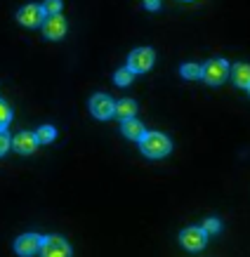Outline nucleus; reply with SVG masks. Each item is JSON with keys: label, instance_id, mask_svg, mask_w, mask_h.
<instances>
[{"label": "nucleus", "instance_id": "nucleus-1", "mask_svg": "<svg viewBox=\"0 0 250 257\" xmlns=\"http://www.w3.org/2000/svg\"><path fill=\"white\" fill-rule=\"evenodd\" d=\"M140 147H142V154L149 158H163L170 154V140L161 133H144L140 140Z\"/></svg>", "mask_w": 250, "mask_h": 257}, {"label": "nucleus", "instance_id": "nucleus-2", "mask_svg": "<svg viewBox=\"0 0 250 257\" xmlns=\"http://www.w3.org/2000/svg\"><path fill=\"white\" fill-rule=\"evenodd\" d=\"M229 76V64L224 59H210V62L201 66V78L208 85H222Z\"/></svg>", "mask_w": 250, "mask_h": 257}, {"label": "nucleus", "instance_id": "nucleus-3", "mask_svg": "<svg viewBox=\"0 0 250 257\" xmlns=\"http://www.w3.org/2000/svg\"><path fill=\"white\" fill-rule=\"evenodd\" d=\"M154 62H156V55H154L151 47H137L128 57V69L133 73H147L154 66Z\"/></svg>", "mask_w": 250, "mask_h": 257}, {"label": "nucleus", "instance_id": "nucleus-4", "mask_svg": "<svg viewBox=\"0 0 250 257\" xmlns=\"http://www.w3.org/2000/svg\"><path fill=\"white\" fill-rule=\"evenodd\" d=\"M45 12H43V5H36V3H29V5H24L19 12H17V22L26 26V29H38L43 26L45 22Z\"/></svg>", "mask_w": 250, "mask_h": 257}, {"label": "nucleus", "instance_id": "nucleus-5", "mask_svg": "<svg viewBox=\"0 0 250 257\" xmlns=\"http://www.w3.org/2000/svg\"><path fill=\"white\" fill-rule=\"evenodd\" d=\"M40 255L45 257H69L71 255V245L64 241L62 236H45L40 241Z\"/></svg>", "mask_w": 250, "mask_h": 257}, {"label": "nucleus", "instance_id": "nucleus-6", "mask_svg": "<svg viewBox=\"0 0 250 257\" xmlns=\"http://www.w3.org/2000/svg\"><path fill=\"white\" fill-rule=\"evenodd\" d=\"M205 238H208V234H205L203 229H198V226H189V229H184V231L180 234L182 245H184L189 252L203 250L205 248Z\"/></svg>", "mask_w": 250, "mask_h": 257}, {"label": "nucleus", "instance_id": "nucleus-7", "mask_svg": "<svg viewBox=\"0 0 250 257\" xmlns=\"http://www.w3.org/2000/svg\"><path fill=\"white\" fill-rule=\"evenodd\" d=\"M43 36L47 40H62L66 36V19L62 15H47L43 22Z\"/></svg>", "mask_w": 250, "mask_h": 257}, {"label": "nucleus", "instance_id": "nucleus-8", "mask_svg": "<svg viewBox=\"0 0 250 257\" xmlns=\"http://www.w3.org/2000/svg\"><path fill=\"white\" fill-rule=\"evenodd\" d=\"M113 104L116 101L111 99L109 94H94L92 99H90V111H92L94 118H99V120H106V118L113 116Z\"/></svg>", "mask_w": 250, "mask_h": 257}, {"label": "nucleus", "instance_id": "nucleus-9", "mask_svg": "<svg viewBox=\"0 0 250 257\" xmlns=\"http://www.w3.org/2000/svg\"><path fill=\"white\" fill-rule=\"evenodd\" d=\"M40 241H43V236L38 234H24L17 238L15 243V250H17V255H22V257H29V255H36L40 250Z\"/></svg>", "mask_w": 250, "mask_h": 257}, {"label": "nucleus", "instance_id": "nucleus-10", "mask_svg": "<svg viewBox=\"0 0 250 257\" xmlns=\"http://www.w3.org/2000/svg\"><path fill=\"white\" fill-rule=\"evenodd\" d=\"M10 147L15 149L17 154H24V156H29V154H33L36 151V147H38V140H36V135L31 133H19L12 140V144Z\"/></svg>", "mask_w": 250, "mask_h": 257}, {"label": "nucleus", "instance_id": "nucleus-11", "mask_svg": "<svg viewBox=\"0 0 250 257\" xmlns=\"http://www.w3.org/2000/svg\"><path fill=\"white\" fill-rule=\"evenodd\" d=\"M144 133H147V130H144V125H142L140 120H135V118H125L123 120V135L128 137V140L140 142Z\"/></svg>", "mask_w": 250, "mask_h": 257}, {"label": "nucleus", "instance_id": "nucleus-12", "mask_svg": "<svg viewBox=\"0 0 250 257\" xmlns=\"http://www.w3.org/2000/svg\"><path fill=\"white\" fill-rule=\"evenodd\" d=\"M113 113H116L118 118H135V113H137V104H135V99H120L118 104H113Z\"/></svg>", "mask_w": 250, "mask_h": 257}, {"label": "nucleus", "instance_id": "nucleus-13", "mask_svg": "<svg viewBox=\"0 0 250 257\" xmlns=\"http://www.w3.org/2000/svg\"><path fill=\"white\" fill-rule=\"evenodd\" d=\"M231 73H234V83H236V85L243 87V90H248V87H250V66H248V64H245V62L236 64Z\"/></svg>", "mask_w": 250, "mask_h": 257}, {"label": "nucleus", "instance_id": "nucleus-14", "mask_svg": "<svg viewBox=\"0 0 250 257\" xmlns=\"http://www.w3.org/2000/svg\"><path fill=\"white\" fill-rule=\"evenodd\" d=\"M36 140H38V144H50V142H55L57 137V130L52 127V125H40L38 130H36Z\"/></svg>", "mask_w": 250, "mask_h": 257}, {"label": "nucleus", "instance_id": "nucleus-15", "mask_svg": "<svg viewBox=\"0 0 250 257\" xmlns=\"http://www.w3.org/2000/svg\"><path fill=\"white\" fill-rule=\"evenodd\" d=\"M113 80H116V85H120V87L130 85V83H133V71L130 69H118L116 76H113Z\"/></svg>", "mask_w": 250, "mask_h": 257}, {"label": "nucleus", "instance_id": "nucleus-16", "mask_svg": "<svg viewBox=\"0 0 250 257\" xmlns=\"http://www.w3.org/2000/svg\"><path fill=\"white\" fill-rule=\"evenodd\" d=\"M10 120H12V109L0 99V130H5V127L10 125Z\"/></svg>", "mask_w": 250, "mask_h": 257}, {"label": "nucleus", "instance_id": "nucleus-17", "mask_svg": "<svg viewBox=\"0 0 250 257\" xmlns=\"http://www.w3.org/2000/svg\"><path fill=\"white\" fill-rule=\"evenodd\" d=\"M182 76L189 80L201 78V66H198V64H184V66H182Z\"/></svg>", "mask_w": 250, "mask_h": 257}, {"label": "nucleus", "instance_id": "nucleus-18", "mask_svg": "<svg viewBox=\"0 0 250 257\" xmlns=\"http://www.w3.org/2000/svg\"><path fill=\"white\" fill-rule=\"evenodd\" d=\"M43 12L45 15H59L62 12V0H45L43 3Z\"/></svg>", "mask_w": 250, "mask_h": 257}, {"label": "nucleus", "instance_id": "nucleus-19", "mask_svg": "<svg viewBox=\"0 0 250 257\" xmlns=\"http://www.w3.org/2000/svg\"><path fill=\"white\" fill-rule=\"evenodd\" d=\"M219 229H222V224H219V219H205V224H203V231L205 234H217Z\"/></svg>", "mask_w": 250, "mask_h": 257}, {"label": "nucleus", "instance_id": "nucleus-20", "mask_svg": "<svg viewBox=\"0 0 250 257\" xmlns=\"http://www.w3.org/2000/svg\"><path fill=\"white\" fill-rule=\"evenodd\" d=\"M10 144H12V140L8 137V133H5V130H0V156H5V154H8Z\"/></svg>", "mask_w": 250, "mask_h": 257}, {"label": "nucleus", "instance_id": "nucleus-21", "mask_svg": "<svg viewBox=\"0 0 250 257\" xmlns=\"http://www.w3.org/2000/svg\"><path fill=\"white\" fill-rule=\"evenodd\" d=\"M144 8H147V10H151V12H154V10H158V8H161V0H144Z\"/></svg>", "mask_w": 250, "mask_h": 257}]
</instances>
